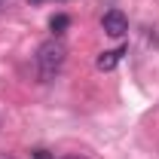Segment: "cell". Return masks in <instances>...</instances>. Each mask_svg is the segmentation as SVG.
I'll return each instance as SVG.
<instances>
[{
    "instance_id": "obj_8",
    "label": "cell",
    "mask_w": 159,
    "mask_h": 159,
    "mask_svg": "<svg viewBox=\"0 0 159 159\" xmlns=\"http://www.w3.org/2000/svg\"><path fill=\"white\" fill-rule=\"evenodd\" d=\"M31 3H43V0H31Z\"/></svg>"
},
{
    "instance_id": "obj_2",
    "label": "cell",
    "mask_w": 159,
    "mask_h": 159,
    "mask_svg": "<svg viewBox=\"0 0 159 159\" xmlns=\"http://www.w3.org/2000/svg\"><path fill=\"white\" fill-rule=\"evenodd\" d=\"M101 28H104L107 37H122V34L129 31V19H125L119 9H110V12L101 16Z\"/></svg>"
},
{
    "instance_id": "obj_6",
    "label": "cell",
    "mask_w": 159,
    "mask_h": 159,
    "mask_svg": "<svg viewBox=\"0 0 159 159\" xmlns=\"http://www.w3.org/2000/svg\"><path fill=\"white\" fill-rule=\"evenodd\" d=\"M64 159H86V156H80V153H74V156H64Z\"/></svg>"
},
{
    "instance_id": "obj_5",
    "label": "cell",
    "mask_w": 159,
    "mask_h": 159,
    "mask_svg": "<svg viewBox=\"0 0 159 159\" xmlns=\"http://www.w3.org/2000/svg\"><path fill=\"white\" fill-rule=\"evenodd\" d=\"M31 159H52V156H49L46 150H34V153H31Z\"/></svg>"
},
{
    "instance_id": "obj_3",
    "label": "cell",
    "mask_w": 159,
    "mask_h": 159,
    "mask_svg": "<svg viewBox=\"0 0 159 159\" xmlns=\"http://www.w3.org/2000/svg\"><path fill=\"white\" fill-rule=\"evenodd\" d=\"M122 55H125V46H119V49H107V52H101V55H98L95 64H98V70H113Z\"/></svg>"
},
{
    "instance_id": "obj_4",
    "label": "cell",
    "mask_w": 159,
    "mask_h": 159,
    "mask_svg": "<svg viewBox=\"0 0 159 159\" xmlns=\"http://www.w3.org/2000/svg\"><path fill=\"white\" fill-rule=\"evenodd\" d=\"M67 25H70V19H67L64 12H58V16H52V19H49V28H52V34H55V37L67 31Z\"/></svg>"
},
{
    "instance_id": "obj_1",
    "label": "cell",
    "mask_w": 159,
    "mask_h": 159,
    "mask_svg": "<svg viewBox=\"0 0 159 159\" xmlns=\"http://www.w3.org/2000/svg\"><path fill=\"white\" fill-rule=\"evenodd\" d=\"M64 58H67V49H64V43H61L58 37L40 43V49H37V74H40V80H43V83L52 80L61 67H64Z\"/></svg>"
},
{
    "instance_id": "obj_7",
    "label": "cell",
    "mask_w": 159,
    "mask_h": 159,
    "mask_svg": "<svg viewBox=\"0 0 159 159\" xmlns=\"http://www.w3.org/2000/svg\"><path fill=\"white\" fill-rule=\"evenodd\" d=\"M0 159H12V156H6V153H0Z\"/></svg>"
}]
</instances>
